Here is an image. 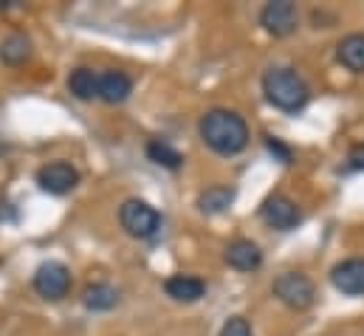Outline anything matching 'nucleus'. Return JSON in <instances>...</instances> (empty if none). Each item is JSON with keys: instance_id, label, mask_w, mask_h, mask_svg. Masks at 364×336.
<instances>
[{"instance_id": "obj_1", "label": "nucleus", "mask_w": 364, "mask_h": 336, "mask_svg": "<svg viewBox=\"0 0 364 336\" xmlns=\"http://www.w3.org/2000/svg\"><path fill=\"white\" fill-rule=\"evenodd\" d=\"M198 133H200L203 145L209 150H215L218 156H237L249 145V125H246V119L240 113H235V110H226V107L206 110L200 116Z\"/></svg>"}, {"instance_id": "obj_2", "label": "nucleus", "mask_w": 364, "mask_h": 336, "mask_svg": "<svg viewBox=\"0 0 364 336\" xmlns=\"http://www.w3.org/2000/svg\"><path fill=\"white\" fill-rule=\"evenodd\" d=\"M263 93H266V99L272 102L274 107L282 110V113H296L311 99V88L291 68H272V71H266Z\"/></svg>"}, {"instance_id": "obj_3", "label": "nucleus", "mask_w": 364, "mask_h": 336, "mask_svg": "<svg viewBox=\"0 0 364 336\" xmlns=\"http://www.w3.org/2000/svg\"><path fill=\"white\" fill-rule=\"evenodd\" d=\"M274 297L279 303H285L294 311H305L314 305L316 300V285L311 283V277H305L302 271H282L272 285Z\"/></svg>"}, {"instance_id": "obj_4", "label": "nucleus", "mask_w": 364, "mask_h": 336, "mask_svg": "<svg viewBox=\"0 0 364 336\" xmlns=\"http://www.w3.org/2000/svg\"><path fill=\"white\" fill-rule=\"evenodd\" d=\"M119 224L127 235L139 238V241H147L159 232L161 226V215L147 204V201H139V198H130L122 204L119 209Z\"/></svg>"}, {"instance_id": "obj_5", "label": "nucleus", "mask_w": 364, "mask_h": 336, "mask_svg": "<svg viewBox=\"0 0 364 336\" xmlns=\"http://www.w3.org/2000/svg\"><path fill=\"white\" fill-rule=\"evenodd\" d=\"M71 288V271L60 260H48L34 271V291L46 300H63Z\"/></svg>"}, {"instance_id": "obj_6", "label": "nucleus", "mask_w": 364, "mask_h": 336, "mask_svg": "<svg viewBox=\"0 0 364 336\" xmlns=\"http://www.w3.org/2000/svg\"><path fill=\"white\" fill-rule=\"evenodd\" d=\"M260 26H263L272 37H288V34H294L296 26H299V11H296V6L288 3V0H272V3H266L263 11H260Z\"/></svg>"}, {"instance_id": "obj_7", "label": "nucleus", "mask_w": 364, "mask_h": 336, "mask_svg": "<svg viewBox=\"0 0 364 336\" xmlns=\"http://www.w3.org/2000/svg\"><path fill=\"white\" fill-rule=\"evenodd\" d=\"M260 218H263L272 229L291 232V229L299 226L302 212H299V206H296L291 198H285V195H272V198L263 201V206H260Z\"/></svg>"}, {"instance_id": "obj_8", "label": "nucleus", "mask_w": 364, "mask_h": 336, "mask_svg": "<svg viewBox=\"0 0 364 336\" xmlns=\"http://www.w3.org/2000/svg\"><path fill=\"white\" fill-rule=\"evenodd\" d=\"M37 184L48 195H68L80 184V172L68 162H51V164L37 169Z\"/></svg>"}, {"instance_id": "obj_9", "label": "nucleus", "mask_w": 364, "mask_h": 336, "mask_svg": "<svg viewBox=\"0 0 364 336\" xmlns=\"http://www.w3.org/2000/svg\"><path fill=\"white\" fill-rule=\"evenodd\" d=\"M331 283L336 291H342L348 297L364 294V257H350V260L336 263L331 268Z\"/></svg>"}, {"instance_id": "obj_10", "label": "nucleus", "mask_w": 364, "mask_h": 336, "mask_svg": "<svg viewBox=\"0 0 364 336\" xmlns=\"http://www.w3.org/2000/svg\"><path fill=\"white\" fill-rule=\"evenodd\" d=\"M226 263L237 271H257L263 263V252L255 241H232L226 246Z\"/></svg>"}, {"instance_id": "obj_11", "label": "nucleus", "mask_w": 364, "mask_h": 336, "mask_svg": "<svg viewBox=\"0 0 364 336\" xmlns=\"http://www.w3.org/2000/svg\"><path fill=\"white\" fill-rule=\"evenodd\" d=\"M164 291H167V297H173L178 303H198L206 294V283L192 274H173V277H167Z\"/></svg>"}, {"instance_id": "obj_12", "label": "nucleus", "mask_w": 364, "mask_h": 336, "mask_svg": "<svg viewBox=\"0 0 364 336\" xmlns=\"http://www.w3.org/2000/svg\"><path fill=\"white\" fill-rule=\"evenodd\" d=\"M133 93V80L124 71H105L99 74V99L107 105H119Z\"/></svg>"}, {"instance_id": "obj_13", "label": "nucleus", "mask_w": 364, "mask_h": 336, "mask_svg": "<svg viewBox=\"0 0 364 336\" xmlns=\"http://www.w3.org/2000/svg\"><path fill=\"white\" fill-rule=\"evenodd\" d=\"M336 60L353 71V74H364V34H348L339 40L336 46Z\"/></svg>"}, {"instance_id": "obj_14", "label": "nucleus", "mask_w": 364, "mask_h": 336, "mask_svg": "<svg viewBox=\"0 0 364 336\" xmlns=\"http://www.w3.org/2000/svg\"><path fill=\"white\" fill-rule=\"evenodd\" d=\"M82 303H85L91 311H110V308L119 303V291H116L110 283H93V285L85 288Z\"/></svg>"}, {"instance_id": "obj_15", "label": "nucleus", "mask_w": 364, "mask_h": 336, "mask_svg": "<svg viewBox=\"0 0 364 336\" xmlns=\"http://www.w3.org/2000/svg\"><path fill=\"white\" fill-rule=\"evenodd\" d=\"M28 54H31V43H28V37H23V34H9V37L0 43V60H3L6 65H23V63L28 60Z\"/></svg>"}, {"instance_id": "obj_16", "label": "nucleus", "mask_w": 364, "mask_h": 336, "mask_svg": "<svg viewBox=\"0 0 364 336\" xmlns=\"http://www.w3.org/2000/svg\"><path fill=\"white\" fill-rule=\"evenodd\" d=\"M232 201H235V189L232 187H209L206 192H200V198H198V206H200V212H209V215H215V212H223V209H229L232 206Z\"/></svg>"}, {"instance_id": "obj_17", "label": "nucleus", "mask_w": 364, "mask_h": 336, "mask_svg": "<svg viewBox=\"0 0 364 336\" xmlns=\"http://www.w3.org/2000/svg\"><path fill=\"white\" fill-rule=\"evenodd\" d=\"M68 90L88 102V99H96L99 96V74H93L91 68H77L71 77H68Z\"/></svg>"}, {"instance_id": "obj_18", "label": "nucleus", "mask_w": 364, "mask_h": 336, "mask_svg": "<svg viewBox=\"0 0 364 336\" xmlns=\"http://www.w3.org/2000/svg\"><path fill=\"white\" fill-rule=\"evenodd\" d=\"M147 159L156 162L159 167H164V169H178L183 164V156L170 145V142H164V139H153V142L147 145Z\"/></svg>"}, {"instance_id": "obj_19", "label": "nucleus", "mask_w": 364, "mask_h": 336, "mask_svg": "<svg viewBox=\"0 0 364 336\" xmlns=\"http://www.w3.org/2000/svg\"><path fill=\"white\" fill-rule=\"evenodd\" d=\"M220 336H255V334H252L249 320H243V317H232V320H226V322H223Z\"/></svg>"}, {"instance_id": "obj_20", "label": "nucleus", "mask_w": 364, "mask_h": 336, "mask_svg": "<svg viewBox=\"0 0 364 336\" xmlns=\"http://www.w3.org/2000/svg\"><path fill=\"white\" fill-rule=\"evenodd\" d=\"M348 167L350 169H364V145L353 147L350 156H348Z\"/></svg>"}, {"instance_id": "obj_21", "label": "nucleus", "mask_w": 364, "mask_h": 336, "mask_svg": "<svg viewBox=\"0 0 364 336\" xmlns=\"http://www.w3.org/2000/svg\"><path fill=\"white\" fill-rule=\"evenodd\" d=\"M269 150H272L274 156H279V159H282V162H285V164H288V162H291V150H288V147H285V145H279V142H277V139H269Z\"/></svg>"}]
</instances>
